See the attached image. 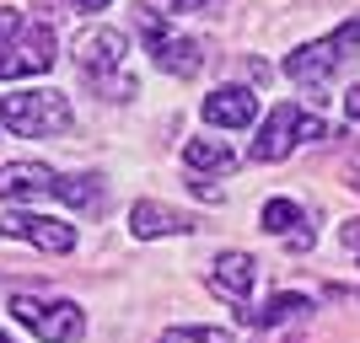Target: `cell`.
Segmentation results:
<instances>
[{"label": "cell", "instance_id": "277c9868", "mask_svg": "<svg viewBox=\"0 0 360 343\" xmlns=\"http://www.w3.org/2000/svg\"><path fill=\"white\" fill-rule=\"evenodd\" d=\"M11 316L22 328H32L44 343H75L86 332V316L75 300H60V295H32V290H11Z\"/></svg>", "mask_w": 360, "mask_h": 343}, {"label": "cell", "instance_id": "8992f818", "mask_svg": "<svg viewBox=\"0 0 360 343\" xmlns=\"http://www.w3.org/2000/svg\"><path fill=\"white\" fill-rule=\"evenodd\" d=\"M301 140H328V123L317 119V113H301L296 102H280L269 119H264V129H258L253 161H285Z\"/></svg>", "mask_w": 360, "mask_h": 343}, {"label": "cell", "instance_id": "7402d4cb", "mask_svg": "<svg viewBox=\"0 0 360 343\" xmlns=\"http://www.w3.org/2000/svg\"><path fill=\"white\" fill-rule=\"evenodd\" d=\"M349 188H360V161H355V166H349Z\"/></svg>", "mask_w": 360, "mask_h": 343}, {"label": "cell", "instance_id": "6da1fadb", "mask_svg": "<svg viewBox=\"0 0 360 343\" xmlns=\"http://www.w3.org/2000/svg\"><path fill=\"white\" fill-rule=\"evenodd\" d=\"M124 54H129V43L119 27H86L75 38V70L86 75L97 97H113V102L135 97V75L124 70Z\"/></svg>", "mask_w": 360, "mask_h": 343}, {"label": "cell", "instance_id": "603a6c76", "mask_svg": "<svg viewBox=\"0 0 360 343\" xmlns=\"http://www.w3.org/2000/svg\"><path fill=\"white\" fill-rule=\"evenodd\" d=\"M0 343H16V338H11V332H6V328H0Z\"/></svg>", "mask_w": 360, "mask_h": 343}, {"label": "cell", "instance_id": "2e32d148", "mask_svg": "<svg viewBox=\"0 0 360 343\" xmlns=\"http://www.w3.org/2000/svg\"><path fill=\"white\" fill-rule=\"evenodd\" d=\"M54 199H65V204H75V209H97V204H108V188H103V177H60V194Z\"/></svg>", "mask_w": 360, "mask_h": 343}, {"label": "cell", "instance_id": "e0dca14e", "mask_svg": "<svg viewBox=\"0 0 360 343\" xmlns=\"http://www.w3.org/2000/svg\"><path fill=\"white\" fill-rule=\"evenodd\" d=\"M156 343H237L226 328H167Z\"/></svg>", "mask_w": 360, "mask_h": 343}, {"label": "cell", "instance_id": "5b68a950", "mask_svg": "<svg viewBox=\"0 0 360 343\" xmlns=\"http://www.w3.org/2000/svg\"><path fill=\"white\" fill-rule=\"evenodd\" d=\"M355 43H360V16H355V22H345V27H333L328 38H317V43H301L296 54L285 60V75H290V81H301V86H323V81L355 54Z\"/></svg>", "mask_w": 360, "mask_h": 343}, {"label": "cell", "instance_id": "ffe728a7", "mask_svg": "<svg viewBox=\"0 0 360 343\" xmlns=\"http://www.w3.org/2000/svg\"><path fill=\"white\" fill-rule=\"evenodd\" d=\"M345 113H349V119L360 123V81H355V86H349V97H345Z\"/></svg>", "mask_w": 360, "mask_h": 343}, {"label": "cell", "instance_id": "ba28073f", "mask_svg": "<svg viewBox=\"0 0 360 343\" xmlns=\"http://www.w3.org/2000/svg\"><path fill=\"white\" fill-rule=\"evenodd\" d=\"M0 241H27V247H38V253H70L75 247V225L16 209V215H0Z\"/></svg>", "mask_w": 360, "mask_h": 343}, {"label": "cell", "instance_id": "9a60e30c", "mask_svg": "<svg viewBox=\"0 0 360 343\" xmlns=\"http://www.w3.org/2000/svg\"><path fill=\"white\" fill-rule=\"evenodd\" d=\"M307 311H312L307 295H274L264 311H242V322H253V328H280V322H301Z\"/></svg>", "mask_w": 360, "mask_h": 343}, {"label": "cell", "instance_id": "3957f363", "mask_svg": "<svg viewBox=\"0 0 360 343\" xmlns=\"http://www.w3.org/2000/svg\"><path fill=\"white\" fill-rule=\"evenodd\" d=\"M0 123L27 140H49L70 129V102L60 91H6L0 97Z\"/></svg>", "mask_w": 360, "mask_h": 343}, {"label": "cell", "instance_id": "52a82bcc", "mask_svg": "<svg viewBox=\"0 0 360 343\" xmlns=\"http://www.w3.org/2000/svg\"><path fill=\"white\" fill-rule=\"evenodd\" d=\"M140 38H146V54L162 65L167 75H194L199 65H205V48H199V38L178 32L167 16L146 11V6H140Z\"/></svg>", "mask_w": 360, "mask_h": 343}, {"label": "cell", "instance_id": "44dd1931", "mask_svg": "<svg viewBox=\"0 0 360 343\" xmlns=\"http://www.w3.org/2000/svg\"><path fill=\"white\" fill-rule=\"evenodd\" d=\"M81 11H103V6H113V0H75Z\"/></svg>", "mask_w": 360, "mask_h": 343}, {"label": "cell", "instance_id": "ac0fdd59", "mask_svg": "<svg viewBox=\"0 0 360 343\" xmlns=\"http://www.w3.org/2000/svg\"><path fill=\"white\" fill-rule=\"evenodd\" d=\"M205 0H150V11L156 16H178V11H199Z\"/></svg>", "mask_w": 360, "mask_h": 343}, {"label": "cell", "instance_id": "7c38bea8", "mask_svg": "<svg viewBox=\"0 0 360 343\" xmlns=\"http://www.w3.org/2000/svg\"><path fill=\"white\" fill-rule=\"evenodd\" d=\"M129 231L140 241H156V236H183V231H194V215H178V209L156 204V199H140L129 209Z\"/></svg>", "mask_w": 360, "mask_h": 343}, {"label": "cell", "instance_id": "5bb4252c", "mask_svg": "<svg viewBox=\"0 0 360 343\" xmlns=\"http://www.w3.org/2000/svg\"><path fill=\"white\" fill-rule=\"evenodd\" d=\"M183 161L194 166V172H231V166H237V150L221 145V140H188V145H183Z\"/></svg>", "mask_w": 360, "mask_h": 343}, {"label": "cell", "instance_id": "8fae6325", "mask_svg": "<svg viewBox=\"0 0 360 343\" xmlns=\"http://www.w3.org/2000/svg\"><path fill=\"white\" fill-rule=\"evenodd\" d=\"M253 284H258V263L253 253H221L210 263V290L226 300H248L253 295Z\"/></svg>", "mask_w": 360, "mask_h": 343}, {"label": "cell", "instance_id": "d6986e66", "mask_svg": "<svg viewBox=\"0 0 360 343\" xmlns=\"http://www.w3.org/2000/svg\"><path fill=\"white\" fill-rule=\"evenodd\" d=\"M339 241H345L349 253H355V257H360V220H349V225H345V231H339Z\"/></svg>", "mask_w": 360, "mask_h": 343}, {"label": "cell", "instance_id": "9c48e42d", "mask_svg": "<svg viewBox=\"0 0 360 343\" xmlns=\"http://www.w3.org/2000/svg\"><path fill=\"white\" fill-rule=\"evenodd\" d=\"M60 194V172L44 161H11L0 166V199L6 204H32V199H54Z\"/></svg>", "mask_w": 360, "mask_h": 343}, {"label": "cell", "instance_id": "4fadbf2b", "mask_svg": "<svg viewBox=\"0 0 360 343\" xmlns=\"http://www.w3.org/2000/svg\"><path fill=\"white\" fill-rule=\"evenodd\" d=\"M301 225H307V215H301L296 199H269V204H264V231H269V236H285L290 253H307V247H312V231H301Z\"/></svg>", "mask_w": 360, "mask_h": 343}, {"label": "cell", "instance_id": "7a4b0ae2", "mask_svg": "<svg viewBox=\"0 0 360 343\" xmlns=\"http://www.w3.org/2000/svg\"><path fill=\"white\" fill-rule=\"evenodd\" d=\"M54 65V27L32 22L16 6H0V81L11 75H44Z\"/></svg>", "mask_w": 360, "mask_h": 343}, {"label": "cell", "instance_id": "30bf717a", "mask_svg": "<svg viewBox=\"0 0 360 343\" xmlns=\"http://www.w3.org/2000/svg\"><path fill=\"white\" fill-rule=\"evenodd\" d=\"M253 119H258V97L248 86H215L205 97V123H215V129H248Z\"/></svg>", "mask_w": 360, "mask_h": 343}]
</instances>
